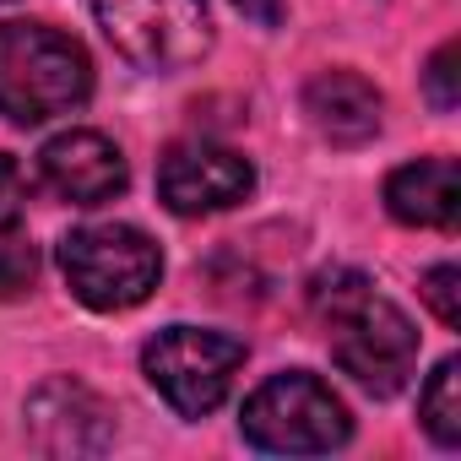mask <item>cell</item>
I'll return each instance as SVG.
<instances>
[{"label":"cell","instance_id":"8","mask_svg":"<svg viewBox=\"0 0 461 461\" xmlns=\"http://www.w3.org/2000/svg\"><path fill=\"white\" fill-rule=\"evenodd\" d=\"M28 434L44 456H104L114 445V412L93 385L55 375L28 396Z\"/></svg>","mask_w":461,"mask_h":461},{"label":"cell","instance_id":"4","mask_svg":"<svg viewBox=\"0 0 461 461\" xmlns=\"http://www.w3.org/2000/svg\"><path fill=\"white\" fill-rule=\"evenodd\" d=\"M240 429L267 456H326V450L348 445L353 418L321 375L288 369V375H272L267 385L250 391Z\"/></svg>","mask_w":461,"mask_h":461},{"label":"cell","instance_id":"7","mask_svg":"<svg viewBox=\"0 0 461 461\" xmlns=\"http://www.w3.org/2000/svg\"><path fill=\"white\" fill-rule=\"evenodd\" d=\"M256 190V163L222 141H174L158 158V201L174 217H212L250 201Z\"/></svg>","mask_w":461,"mask_h":461},{"label":"cell","instance_id":"13","mask_svg":"<svg viewBox=\"0 0 461 461\" xmlns=\"http://www.w3.org/2000/svg\"><path fill=\"white\" fill-rule=\"evenodd\" d=\"M456 66H461V44H456V39H445V44L429 55V66H423V93H429V104H434L439 114H450V109L461 104V87H456L461 71H456Z\"/></svg>","mask_w":461,"mask_h":461},{"label":"cell","instance_id":"2","mask_svg":"<svg viewBox=\"0 0 461 461\" xmlns=\"http://www.w3.org/2000/svg\"><path fill=\"white\" fill-rule=\"evenodd\" d=\"M93 98L87 50L44 23H0V114L12 125H44Z\"/></svg>","mask_w":461,"mask_h":461},{"label":"cell","instance_id":"9","mask_svg":"<svg viewBox=\"0 0 461 461\" xmlns=\"http://www.w3.org/2000/svg\"><path fill=\"white\" fill-rule=\"evenodd\" d=\"M39 179L71 206H104L131 185V168L104 131H60L39 152Z\"/></svg>","mask_w":461,"mask_h":461},{"label":"cell","instance_id":"15","mask_svg":"<svg viewBox=\"0 0 461 461\" xmlns=\"http://www.w3.org/2000/svg\"><path fill=\"white\" fill-rule=\"evenodd\" d=\"M33 272H39V261H33L28 245H17V240L0 245V299L28 294V288H33Z\"/></svg>","mask_w":461,"mask_h":461},{"label":"cell","instance_id":"14","mask_svg":"<svg viewBox=\"0 0 461 461\" xmlns=\"http://www.w3.org/2000/svg\"><path fill=\"white\" fill-rule=\"evenodd\" d=\"M418 294H423V304L434 310V321L439 326H461V267H429L423 272V283H418Z\"/></svg>","mask_w":461,"mask_h":461},{"label":"cell","instance_id":"16","mask_svg":"<svg viewBox=\"0 0 461 461\" xmlns=\"http://www.w3.org/2000/svg\"><path fill=\"white\" fill-rule=\"evenodd\" d=\"M23 212H28V179H23V168H17L6 152H0V234H6V228H17Z\"/></svg>","mask_w":461,"mask_h":461},{"label":"cell","instance_id":"17","mask_svg":"<svg viewBox=\"0 0 461 461\" xmlns=\"http://www.w3.org/2000/svg\"><path fill=\"white\" fill-rule=\"evenodd\" d=\"M234 12H240V17H250L256 28H277V23H283V12H288V0H234Z\"/></svg>","mask_w":461,"mask_h":461},{"label":"cell","instance_id":"12","mask_svg":"<svg viewBox=\"0 0 461 461\" xmlns=\"http://www.w3.org/2000/svg\"><path fill=\"white\" fill-rule=\"evenodd\" d=\"M418 418L434 445L456 450L461 445V358H439L434 375L418 391Z\"/></svg>","mask_w":461,"mask_h":461},{"label":"cell","instance_id":"6","mask_svg":"<svg viewBox=\"0 0 461 461\" xmlns=\"http://www.w3.org/2000/svg\"><path fill=\"white\" fill-rule=\"evenodd\" d=\"M245 369V342L234 331H206V326H168L141 348V375L147 385L179 412V418H206Z\"/></svg>","mask_w":461,"mask_h":461},{"label":"cell","instance_id":"3","mask_svg":"<svg viewBox=\"0 0 461 461\" xmlns=\"http://www.w3.org/2000/svg\"><path fill=\"white\" fill-rule=\"evenodd\" d=\"M60 272L87 310L114 315L152 299L163 283V250L131 222H87L60 240Z\"/></svg>","mask_w":461,"mask_h":461},{"label":"cell","instance_id":"10","mask_svg":"<svg viewBox=\"0 0 461 461\" xmlns=\"http://www.w3.org/2000/svg\"><path fill=\"white\" fill-rule=\"evenodd\" d=\"M304 114L310 125L331 141V147H364L380 136V114H385V98L369 77L358 71H321L310 77L304 87Z\"/></svg>","mask_w":461,"mask_h":461},{"label":"cell","instance_id":"11","mask_svg":"<svg viewBox=\"0 0 461 461\" xmlns=\"http://www.w3.org/2000/svg\"><path fill=\"white\" fill-rule=\"evenodd\" d=\"M385 212L407 228H439V234H450L461 222V168H456V158L402 163L385 179Z\"/></svg>","mask_w":461,"mask_h":461},{"label":"cell","instance_id":"1","mask_svg":"<svg viewBox=\"0 0 461 461\" xmlns=\"http://www.w3.org/2000/svg\"><path fill=\"white\" fill-rule=\"evenodd\" d=\"M310 310L326 326L331 358L375 396H396L418 364V326L402 304H391L364 272L331 267L310 277Z\"/></svg>","mask_w":461,"mask_h":461},{"label":"cell","instance_id":"5","mask_svg":"<svg viewBox=\"0 0 461 461\" xmlns=\"http://www.w3.org/2000/svg\"><path fill=\"white\" fill-rule=\"evenodd\" d=\"M93 17L114 55L147 77H179L212 50L206 0H93Z\"/></svg>","mask_w":461,"mask_h":461}]
</instances>
